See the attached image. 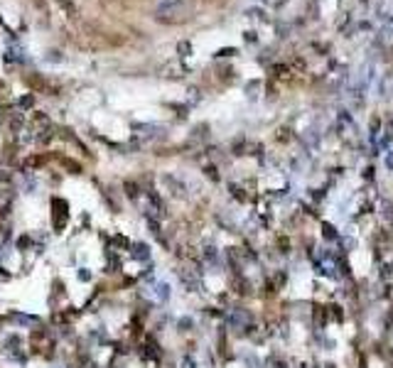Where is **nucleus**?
I'll return each instance as SVG.
<instances>
[{"mask_svg": "<svg viewBox=\"0 0 393 368\" xmlns=\"http://www.w3.org/2000/svg\"><path fill=\"white\" fill-rule=\"evenodd\" d=\"M67 219H69V206H67V201L52 199V223H54L57 231H62V228H64Z\"/></svg>", "mask_w": 393, "mask_h": 368, "instance_id": "obj_1", "label": "nucleus"}]
</instances>
